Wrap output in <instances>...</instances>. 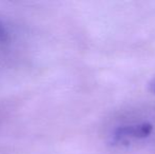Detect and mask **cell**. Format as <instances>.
Segmentation results:
<instances>
[{
	"label": "cell",
	"mask_w": 155,
	"mask_h": 154,
	"mask_svg": "<svg viewBox=\"0 0 155 154\" xmlns=\"http://www.w3.org/2000/svg\"><path fill=\"white\" fill-rule=\"evenodd\" d=\"M5 38V30L2 27V25H0V40Z\"/></svg>",
	"instance_id": "7a4b0ae2"
},
{
	"label": "cell",
	"mask_w": 155,
	"mask_h": 154,
	"mask_svg": "<svg viewBox=\"0 0 155 154\" xmlns=\"http://www.w3.org/2000/svg\"><path fill=\"white\" fill-rule=\"evenodd\" d=\"M150 88H151L152 92L155 93V77L151 80V82H150Z\"/></svg>",
	"instance_id": "3957f363"
},
{
	"label": "cell",
	"mask_w": 155,
	"mask_h": 154,
	"mask_svg": "<svg viewBox=\"0 0 155 154\" xmlns=\"http://www.w3.org/2000/svg\"><path fill=\"white\" fill-rule=\"evenodd\" d=\"M152 126L150 123H138V125L124 126L120 127L115 131V142H124L128 139H136V138L147 137L152 132Z\"/></svg>",
	"instance_id": "6da1fadb"
}]
</instances>
